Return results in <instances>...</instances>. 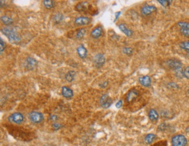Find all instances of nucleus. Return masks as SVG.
<instances>
[{"label":"nucleus","instance_id":"nucleus-30","mask_svg":"<svg viewBox=\"0 0 189 146\" xmlns=\"http://www.w3.org/2000/svg\"><path fill=\"white\" fill-rule=\"evenodd\" d=\"M180 32L184 36L189 37V29L180 28Z\"/></svg>","mask_w":189,"mask_h":146},{"label":"nucleus","instance_id":"nucleus-33","mask_svg":"<svg viewBox=\"0 0 189 146\" xmlns=\"http://www.w3.org/2000/svg\"><path fill=\"white\" fill-rule=\"evenodd\" d=\"M151 146H167V143L166 141H161L152 145Z\"/></svg>","mask_w":189,"mask_h":146},{"label":"nucleus","instance_id":"nucleus-28","mask_svg":"<svg viewBox=\"0 0 189 146\" xmlns=\"http://www.w3.org/2000/svg\"><path fill=\"white\" fill-rule=\"evenodd\" d=\"M178 25L180 28H186L189 29V22H179Z\"/></svg>","mask_w":189,"mask_h":146},{"label":"nucleus","instance_id":"nucleus-8","mask_svg":"<svg viewBox=\"0 0 189 146\" xmlns=\"http://www.w3.org/2000/svg\"><path fill=\"white\" fill-rule=\"evenodd\" d=\"M157 10V8L153 5H147L144 6L141 8V13L142 15H148L152 14L153 12H155Z\"/></svg>","mask_w":189,"mask_h":146},{"label":"nucleus","instance_id":"nucleus-1","mask_svg":"<svg viewBox=\"0 0 189 146\" xmlns=\"http://www.w3.org/2000/svg\"><path fill=\"white\" fill-rule=\"evenodd\" d=\"M187 140L186 137L182 135L174 136L172 139V146H186Z\"/></svg>","mask_w":189,"mask_h":146},{"label":"nucleus","instance_id":"nucleus-24","mask_svg":"<svg viewBox=\"0 0 189 146\" xmlns=\"http://www.w3.org/2000/svg\"><path fill=\"white\" fill-rule=\"evenodd\" d=\"M15 29L11 28V27H5L1 29V32L2 33L5 35V36H8V35H9L11 33H12V32L15 31Z\"/></svg>","mask_w":189,"mask_h":146},{"label":"nucleus","instance_id":"nucleus-37","mask_svg":"<svg viewBox=\"0 0 189 146\" xmlns=\"http://www.w3.org/2000/svg\"><path fill=\"white\" fill-rule=\"evenodd\" d=\"M120 14H121V12H116V13H115V20H114V22H115V21L118 19V17H119V15H120Z\"/></svg>","mask_w":189,"mask_h":146},{"label":"nucleus","instance_id":"nucleus-10","mask_svg":"<svg viewBox=\"0 0 189 146\" xmlns=\"http://www.w3.org/2000/svg\"><path fill=\"white\" fill-rule=\"evenodd\" d=\"M37 61L32 57H28L26 60V68L29 70H33L36 67Z\"/></svg>","mask_w":189,"mask_h":146},{"label":"nucleus","instance_id":"nucleus-22","mask_svg":"<svg viewBox=\"0 0 189 146\" xmlns=\"http://www.w3.org/2000/svg\"><path fill=\"white\" fill-rule=\"evenodd\" d=\"M63 19V15L61 13H58L53 17V21L56 23H60Z\"/></svg>","mask_w":189,"mask_h":146},{"label":"nucleus","instance_id":"nucleus-5","mask_svg":"<svg viewBox=\"0 0 189 146\" xmlns=\"http://www.w3.org/2000/svg\"><path fill=\"white\" fill-rule=\"evenodd\" d=\"M93 62L96 67L100 68L104 64L105 62V57L102 54L98 53L94 57Z\"/></svg>","mask_w":189,"mask_h":146},{"label":"nucleus","instance_id":"nucleus-6","mask_svg":"<svg viewBox=\"0 0 189 146\" xmlns=\"http://www.w3.org/2000/svg\"><path fill=\"white\" fill-rule=\"evenodd\" d=\"M139 93L138 91H137L136 89H131L128 92V93L126 95V101L128 103H131L137 98V97H139Z\"/></svg>","mask_w":189,"mask_h":146},{"label":"nucleus","instance_id":"nucleus-29","mask_svg":"<svg viewBox=\"0 0 189 146\" xmlns=\"http://www.w3.org/2000/svg\"><path fill=\"white\" fill-rule=\"evenodd\" d=\"M123 52H124V53H125L126 55H130L132 54L133 49L130 47H125L123 49Z\"/></svg>","mask_w":189,"mask_h":146},{"label":"nucleus","instance_id":"nucleus-13","mask_svg":"<svg viewBox=\"0 0 189 146\" xmlns=\"http://www.w3.org/2000/svg\"><path fill=\"white\" fill-rule=\"evenodd\" d=\"M62 95L65 98H70L73 96V92L70 88L64 86L62 88Z\"/></svg>","mask_w":189,"mask_h":146},{"label":"nucleus","instance_id":"nucleus-32","mask_svg":"<svg viewBox=\"0 0 189 146\" xmlns=\"http://www.w3.org/2000/svg\"><path fill=\"white\" fill-rule=\"evenodd\" d=\"M0 42H1V44H0L1 45V49L0 50H1V53H2L5 49L6 45H5V43L4 42V41L1 38H0Z\"/></svg>","mask_w":189,"mask_h":146},{"label":"nucleus","instance_id":"nucleus-7","mask_svg":"<svg viewBox=\"0 0 189 146\" xmlns=\"http://www.w3.org/2000/svg\"><path fill=\"white\" fill-rule=\"evenodd\" d=\"M7 37L9 40V42L12 44H18L21 41L20 36L15 31L8 35Z\"/></svg>","mask_w":189,"mask_h":146},{"label":"nucleus","instance_id":"nucleus-17","mask_svg":"<svg viewBox=\"0 0 189 146\" xmlns=\"http://www.w3.org/2000/svg\"><path fill=\"white\" fill-rule=\"evenodd\" d=\"M88 3L87 2H82L78 3L75 7V10L78 12H83L87 9Z\"/></svg>","mask_w":189,"mask_h":146},{"label":"nucleus","instance_id":"nucleus-23","mask_svg":"<svg viewBox=\"0 0 189 146\" xmlns=\"http://www.w3.org/2000/svg\"><path fill=\"white\" fill-rule=\"evenodd\" d=\"M43 5L47 9H51L54 6V2L52 0H45L43 1Z\"/></svg>","mask_w":189,"mask_h":146},{"label":"nucleus","instance_id":"nucleus-14","mask_svg":"<svg viewBox=\"0 0 189 146\" xmlns=\"http://www.w3.org/2000/svg\"><path fill=\"white\" fill-rule=\"evenodd\" d=\"M77 52L79 57L82 59H85L87 55V51L83 45H80L77 48Z\"/></svg>","mask_w":189,"mask_h":146},{"label":"nucleus","instance_id":"nucleus-15","mask_svg":"<svg viewBox=\"0 0 189 146\" xmlns=\"http://www.w3.org/2000/svg\"><path fill=\"white\" fill-rule=\"evenodd\" d=\"M102 33V29L101 26H97V27L94 28L91 32V36L94 38L97 39L100 37Z\"/></svg>","mask_w":189,"mask_h":146},{"label":"nucleus","instance_id":"nucleus-21","mask_svg":"<svg viewBox=\"0 0 189 146\" xmlns=\"http://www.w3.org/2000/svg\"><path fill=\"white\" fill-rule=\"evenodd\" d=\"M1 22L6 25H10L13 23V19L7 16H3L1 17Z\"/></svg>","mask_w":189,"mask_h":146},{"label":"nucleus","instance_id":"nucleus-26","mask_svg":"<svg viewBox=\"0 0 189 146\" xmlns=\"http://www.w3.org/2000/svg\"><path fill=\"white\" fill-rule=\"evenodd\" d=\"M180 47L182 49H184V50L189 51V41L180 43Z\"/></svg>","mask_w":189,"mask_h":146},{"label":"nucleus","instance_id":"nucleus-36","mask_svg":"<svg viewBox=\"0 0 189 146\" xmlns=\"http://www.w3.org/2000/svg\"><path fill=\"white\" fill-rule=\"evenodd\" d=\"M61 126V125L60 124H58V123H54L53 125V127H54L56 129H59Z\"/></svg>","mask_w":189,"mask_h":146},{"label":"nucleus","instance_id":"nucleus-4","mask_svg":"<svg viewBox=\"0 0 189 146\" xmlns=\"http://www.w3.org/2000/svg\"><path fill=\"white\" fill-rule=\"evenodd\" d=\"M112 103V99L108 95L104 94L100 99V105L103 108H108Z\"/></svg>","mask_w":189,"mask_h":146},{"label":"nucleus","instance_id":"nucleus-12","mask_svg":"<svg viewBox=\"0 0 189 146\" xmlns=\"http://www.w3.org/2000/svg\"><path fill=\"white\" fill-rule=\"evenodd\" d=\"M139 81L141 85L145 87H150L151 84V79L149 76L147 75L139 78Z\"/></svg>","mask_w":189,"mask_h":146},{"label":"nucleus","instance_id":"nucleus-3","mask_svg":"<svg viewBox=\"0 0 189 146\" xmlns=\"http://www.w3.org/2000/svg\"><path fill=\"white\" fill-rule=\"evenodd\" d=\"M29 117L32 122L36 124L40 123L44 120L43 114L38 112H32L29 113Z\"/></svg>","mask_w":189,"mask_h":146},{"label":"nucleus","instance_id":"nucleus-31","mask_svg":"<svg viewBox=\"0 0 189 146\" xmlns=\"http://www.w3.org/2000/svg\"><path fill=\"white\" fill-rule=\"evenodd\" d=\"M183 75L186 78L189 79V66H188L183 71Z\"/></svg>","mask_w":189,"mask_h":146},{"label":"nucleus","instance_id":"nucleus-38","mask_svg":"<svg viewBox=\"0 0 189 146\" xmlns=\"http://www.w3.org/2000/svg\"><path fill=\"white\" fill-rule=\"evenodd\" d=\"M51 119L52 121H55L56 120H57V116L56 115H52L51 116Z\"/></svg>","mask_w":189,"mask_h":146},{"label":"nucleus","instance_id":"nucleus-25","mask_svg":"<svg viewBox=\"0 0 189 146\" xmlns=\"http://www.w3.org/2000/svg\"><path fill=\"white\" fill-rule=\"evenodd\" d=\"M85 33H86V29L85 28L80 29L77 32V33L76 35V37L77 39H82L84 37Z\"/></svg>","mask_w":189,"mask_h":146},{"label":"nucleus","instance_id":"nucleus-9","mask_svg":"<svg viewBox=\"0 0 189 146\" xmlns=\"http://www.w3.org/2000/svg\"><path fill=\"white\" fill-rule=\"evenodd\" d=\"M90 19L88 17H80L75 19V23L78 26H84L89 25L90 23Z\"/></svg>","mask_w":189,"mask_h":146},{"label":"nucleus","instance_id":"nucleus-2","mask_svg":"<svg viewBox=\"0 0 189 146\" xmlns=\"http://www.w3.org/2000/svg\"><path fill=\"white\" fill-rule=\"evenodd\" d=\"M8 121L9 122L12 123L20 124L23 122L24 116L19 112L13 113L8 117Z\"/></svg>","mask_w":189,"mask_h":146},{"label":"nucleus","instance_id":"nucleus-35","mask_svg":"<svg viewBox=\"0 0 189 146\" xmlns=\"http://www.w3.org/2000/svg\"><path fill=\"white\" fill-rule=\"evenodd\" d=\"M167 128V125L165 123H163L161 124L159 126V130L161 131H164L165 129Z\"/></svg>","mask_w":189,"mask_h":146},{"label":"nucleus","instance_id":"nucleus-16","mask_svg":"<svg viewBox=\"0 0 189 146\" xmlns=\"http://www.w3.org/2000/svg\"><path fill=\"white\" fill-rule=\"evenodd\" d=\"M119 28L126 36L128 37L132 36L133 34V32L130 29H129L125 24H120L119 25Z\"/></svg>","mask_w":189,"mask_h":146},{"label":"nucleus","instance_id":"nucleus-11","mask_svg":"<svg viewBox=\"0 0 189 146\" xmlns=\"http://www.w3.org/2000/svg\"><path fill=\"white\" fill-rule=\"evenodd\" d=\"M167 64L169 67H170L175 70H177L178 69H181V67H182V63L180 61H179L178 60H174V59L169 60L168 61Z\"/></svg>","mask_w":189,"mask_h":146},{"label":"nucleus","instance_id":"nucleus-27","mask_svg":"<svg viewBox=\"0 0 189 146\" xmlns=\"http://www.w3.org/2000/svg\"><path fill=\"white\" fill-rule=\"evenodd\" d=\"M158 2L159 4H161L164 7H169L171 4V1H167V0H159Z\"/></svg>","mask_w":189,"mask_h":146},{"label":"nucleus","instance_id":"nucleus-34","mask_svg":"<svg viewBox=\"0 0 189 146\" xmlns=\"http://www.w3.org/2000/svg\"><path fill=\"white\" fill-rule=\"evenodd\" d=\"M122 105H123V102H122V101H121V100H120V101H119L116 103V107L118 108V109H119V108H120L121 107H122Z\"/></svg>","mask_w":189,"mask_h":146},{"label":"nucleus","instance_id":"nucleus-20","mask_svg":"<svg viewBox=\"0 0 189 146\" xmlns=\"http://www.w3.org/2000/svg\"><path fill=\"white\" fill-rule=\"evenodd\" d=\"M156 139V136L154 134H148L145 137V141L147 144H150L154 142Z\"/></svg>","mask_w":189,"mask_h":146},{"label":"nucleus","instance_id":"nucleus-18","mask_svg":"<svg viewBox=\"0 0 189 146\" xmlns=\"http://www.w3.org/2000/svg\"><path fill=\"white\" fill-rule=\"evenodd\" d=\"M148 117H149V119L151 121L155 122L157 121L158 119L159 115L155 109H152L150 111L149 113H148Z\"/></svg>","mask_w":189,"mask_h":146},{"label":"nucleus","instance_id":"nucleus-19","mask_svg":"<svg viewBox=\"0 0 189 146\" xmlns=\"http://www.w3.org/2000/svg\"><path fill=\"white\" fill-rule=\"evenodd\" d=\"M75 76H76V72L75 71L71 70L68 71L66 74L65 79L67 81L71 83L75 79Z\"/></svg>","mask_w":189,"mask_h":146}]
</instances>
